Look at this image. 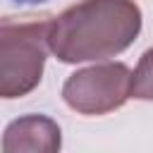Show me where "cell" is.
<instances>
[{
  "mask_svg": "<svg viewBox=\"0 0 153 153\" xmlns=\"http://www.w3.org/2000/svg\"><path fill=\"white\" fill-rule=\"evenodd\" d=\"M141 33L134 0H81L50 22V53L65 65L108 60L124 53Z\"/></svg>",
  "mask_w": 153,
  "mask_h": 153,
  "instance_id": "1",
  "label": "cell"
},
{
  "mask_svg": "<svg viewBox=\"0 0 153 153\" xmlns=\"http://www.w3.org/2000/svg\"><path fill=\"white\" fill-rule=\"evenodd\" d=\"M50 22L48 17L0 22V96L5 100L22 98L41 84L50 50Z\"/></svg>",
  "mask_w": 153,
  "mask_h": 153,
  "instance_id": "2",
  "label": "cell"
},
{
  "mask_svg": "<svg viewBox=\"0 0 153 153\" xmlns=\"http://www.w3.org/2000/svg\"><path fill=\"white\" fill-rule=\"evenodd\" d=\"M131 98V72L124 62L76 69L62 84V100L79 115H105Z\"/></svg>",
  "mask_w": 153,
  "mask_h": 153,
  "instance_id": "3",
  "label": "cell"
},
{
  "mask_svg": "<svg viewBox=\"0 0 153 153\" xmlns=\"http://www.w3.org/2000/svg\"><path fill=\"white\" fill-rule=\"evenodd\" d=\"M62 146L60 124L45 115H24L2 134L5 153H57Z\"/></svg>",
  "mask_w": 153,
  "mask_h": 153,
  "instance_id": "4",
  "label": "cell"
},
{
  "mask_svg": "<svg viewBox=\"0 0 153 153\" xmlns=\"http://www.w3.org/2000/svg\"><path fill=\"white\" fill-rule=\"evenodd\" d=\"M131 98L153 100V48H148L131 74Z\"/></svg>",
  "mask_w": 153,
  "mask_h": 153,
  "instance_id": "5",
  "label": "cell"
},
{
  "mask_svg": "<svg viewBox=\"0 0 153 153\" xmlns=\"http://www.w3.org/2000/svg\"><path fill=\"white\" fill-rule=\"evenodd\" d=\"M17 5H41V2H48V0H12Z\"/></svg>",
  "mask_w": 153,
  "mask_h": 153,
  "instance_id": "6",
  "label": "cell"
}]
</instances>
